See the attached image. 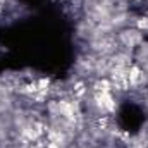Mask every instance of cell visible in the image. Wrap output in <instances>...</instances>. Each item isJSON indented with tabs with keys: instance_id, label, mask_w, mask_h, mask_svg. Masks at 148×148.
Returning <instances> with one entry per match:
<instances>
[{
	"instance_id": "cell-1",
	"label": "cell",
	"mask_w": 148,
	"mask_h": 148,
	"mask_svg": "<svg viewBox=\"0 0 148 148\" xmlns=\"http://www.w3.org/2000/svg\"><path fill=\"white\" fill-rule=\"evenodd\" d=\"M117 41H119V47H124V48H138L143 41V33L136 28H126L122 29L119 35H117Z\"/></svg>"
},
{
	"instance_id": "cell-2",
	"label": "cell",
	"mask_w": 148,
	"mask_h": 148,
	"mask_svg": "<svg viewBox=\"0 0 148 148\" xmlns=\"http://www.w3.org/2000/svg\"><path fill=\"white\" fill-rule=\"evenodd\" d=\"M129 2H133V3H140V2H143V0H129Z\"/></svg>"
}]
</instances>
